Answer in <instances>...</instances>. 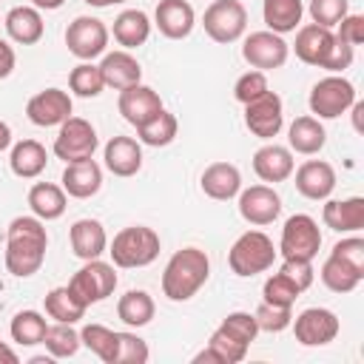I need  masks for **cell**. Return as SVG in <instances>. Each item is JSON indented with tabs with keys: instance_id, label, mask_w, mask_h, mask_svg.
<instances>
[{
	"instance_id": "13",
	"label": "cell",
	"mask_w": 364,
	"mask_h": 364,
	"mask_svg": "<svg viewBox=\"0 0 364 364\" xmlns=\"http://www.w3.org/2000/svg\"><path fill=\"white\" fill-rule=\"evenodd\" d=\"M245 125L259 139H273L284 125V105L276 91H264L262 97L250 100L245 105Z\"/></svg>"
},
{
	"instance_id": "15",
	"label": "cell",
	"mask_w": 364,
	"mask_h": 364,
	"mask_svg": "<svg viewBox=\"0 0 364 364\" xmlns=\"http://www.w3.org/2000/svg\"><path fill=\"white\" fill-rule=\"evenodd\" d=\"M239 213L245 222H250L256 228L273 225L282 213V196L270 185H250V188L239 191Z\"/></svg>"
},
{
	"instance_id": "27",
	"label": "cell",
	"mask_w": 364,
	"mask_h": 364,
	"mask_svg": "<svg viewBox=\"0 0 364 364\" xmlns=\"http://www.w3.org/2000/svg\"><path fill=\"white\" fill-rule=\"evenodd\" d=\"M3 26H6L9 40H14V43H20V46H34V43H40V40H43V31H46L43 14H40V9H34V6H14V9L6 14Z\"/></svg>"
},
{
	"instance_id": "56",
	"label": "cell",
	"mask_w": 364,
	"mask_h": 364,
	"mask_svg": "<svg viewBox=\"0 0 364 364\" xmlns=\"http://www.w3.org/2000/svg\"><path fill=\"white\" fill-rule=\"evenodd\" d=\"M82 3H88L94 9H108V6H117V3H125V0H82Z\"/></svg>"
},
{
	"instance_id": "44",
	"label": "cell",
	"mask_w": 364,
	"mask_h": 364,
	"mask_svg": "<svg viewBox=\"0 0 364 364\" xmlns=\"http://www.w3.org/2000/svg\"><path fill=\"white\" fill-rule=\"evenodd\" d=\"M253 318H256L259 333H282V330L290 327L293 313H290V307H279V304H267V301H262V304L256 307Z\"/></svg>"
},
{
	"instance_id": "16",
	"label": "cell",
	"mask_w": 364,
	"mask_h": 364,
	"mask_svg": "<svg viewBox=\"0 0 364 364\" xmlns=\"http://www.w3.org/2000/svg\"><path fill=\"white\" fill-rule=\"evenodd\" d=\"M71 97L63 88H43L37 91L28 102H26V117L40 125V128H51V125H63L71 117Z\"/></svg>"
},
{
	"instance_id": "33",
	"label": "cell",
	"mask_w": 364,
	"mask_h": 364,
	"mask_svg": "<svg viewBox=\"0 0 364 364\" xmlns=\"http://www.w3.org/2000/svg\"><path fill=\"white\" fill-rule=\"evenodd\" d=\"M245 355H247V344L230 338L225 330L216 327L210 341H208V347L202 353H196L193 361L196 364H202V361H210V364H239Z\"/></svg>"
},
{
	"instance_id": "40",
	"label": "cell",
	"mask_w": 364,
	"mask_h": 364,
	"mask_svg": "<svg viewBox=\"0 0 364 364\" xmlns=\"http://www.w3.org/2000/svg\"><path fill=\"white\" fill-rule=\"evenodd\" d=\"M43 344H46V350H48L51 358H71L82 347L80 333L71 324H63V321H54L51 327H46Z\"/></svg>"
},
{
	"instance_id": "11",
	"label": "cell",
	"mask_w": 364,
	"mask_h": 364,
	"mask_svg": "<svg viewBox=\"0 0 364 364\" xmlns=\"http://www.w3.org/2000/svg\"><path fill=\"white\" fill-rule=\"evenodd\" d=\"M287 54H290V46L284 43L282 34L276 31H253L245 37L242 43V57L250 68H259V71H273V68H282L287 63Z\"/></svg>"
},
{
	"instance_id": "46",
	"label": "cell",
	"mask_w": 364,
	"mask_h": 364,
	"mask_svg": "<svg viewBox=\"0 0 364 364\" xmlns=\"http://www.w3.org/2000/svg\"><path fill=\"white\" fill-rule=\"evenodd\" d=\"M148 344L136 333H117V361L114 364H145Z\"/></svg>"
},
{
	"instance_id": "52",
	"label": "cell",
	"mask_w": 364,
	"mask_h": 364,
	"mask_svg": "<svg viewBox=\"0 0 364 364\" xmlns=\"http://www.w3.org/2000/svg\"><path fill=\"white\" fill-rule=\"evenodd\" d=\"M350 108H353V128H355V131L361 134V131H364V125H361V114H364V102H358V100H355V102H353Z\"/></svg>"
},
{
	"instance_id": "19",
	"label": "cell",
	"mask_w": 364,
	"mask_h": 364,
	"mask_svg": "<svg viewBox=\"0 0 364 364\" xmlns=\"http://www.w3.org/2000/svg\"><path fill=\"white\" fill-rule=\"evenodd\" d=\"M154 23H156L162 37L185 40L196 26V14H193V6L188 0H159L156 11H154Z\"/></svg>"
},
{
	"instance_id": "31",
	"label": "cell",
	"mask_w": 364,
	"mask_h": 364,
	"mask_svg": "<svg viewBox=\"0 0 364 364\" xmlns=\"http://www.w3.org/2000/svg\"><path fill=\"white\" fill-rule=\"evenodd\" d=\"M9 165H11V173L14 176H20V179H37L46 171V165H48V154H46V148L37 139H20L11 148Z\"/></svg>"
},
{
	"instance_id": "23",
	"label": "cell",
	"mask_w": 364,
	"mask_h": 364,
	"mask_svg": "<svg viewBox=\"0 0 364 364\" xmlns=\"http://www.w3.org/2000/svg\"><path fill=\"white\" fill-rule=\"evenodd\" d=\"M199 185H202V193L205 196H210L216 202H228V199L239 196V191H242V173L230 162H210L202 171Z\"/></svg>"
},
{
	"instance_id": "1",
	"label": "cell",
	"mask_w": 364,
	"mask_h": 364,
	"mask_svg": "<svg viewBox=\"0 0 364 364\" xmlns=\"http://www.w3.org/2000/svg\"><path fill=\"white\" fill-rule=\"evenodd\" d=\"M48 233L43 219L37 216H17L6 233V270L17 279L34 276L46 262Z\"/></svg>"
},
{
	"instance_id": "45",
	"label": "cell",
	"mask_w": 364,
	"mask_h": 364,
	"mask_svg": "<svg viewBox=\"0 0 364 364\" xmlns=\"http://www.w3.org/2000/svg\"><path fill=\"white\" fill-rule=\"evenodd\" d=\"M307 11H310L313 23H318L324 28H333L350 14V0H310Z\"/></svg>"
},
{
	"instance_id": "48",
	"label": "cell",
	"mask_w": 364,
	"mask_h": 364,
	"mask_svg": "<svg viewBox=\"0 0 364 364\" xmlns=\"http://www.w3.org/2000/svg\"><path fill=\"white\" fill-rule=\"evenodd\" d=\"M330 253L338 256L341 262H347L350 267H355V270L364 273V239L361 236H347V239L336 242Z\"/></svg>"
},
{
	"instance_id": "50",
	"label": "cell",
	"mask_w": 364,
	"mask_h": 364,
	"mask_svg": "<svg viewBox=\"0 0 364 364\" xmlns=\"http://www.w3.org/2000/svg\"><path fill=\"white\" fill-rule=\"evenodd\" d=\"M336 37H338L341 43L353 46V48L361 46V43H364V17H361V14H347V17L338 23Z\"/></svg>"
},
{
	"instance_id": "4",
	"label": "cell",
	"mask_w": 364,
	"mask_h": 364,
	"mask_svg": "<svg viewBox=\"0 0 364 364\" xmlns=\"http://www.w3.org/2000/svg\"><path fill=\"white\" fill-rule=\"evenodd\" d=\"M276 253H279V250H276V245H273V239H270L267 233H262V230H247V233H242V236L230 245L228 264H230V270H233L236 276L250 279V276H256V273L270 270L273 262H276Z\"/></svg>"
},
{
	"instance_id": "32",
	"label": "cell",
	"mask_w": 364,
	"mask_h": 364,
	"mask_svg": "<svg viewBox=\"0 0 364 364\" xmlns=\"http://www.w3.org/2000/svg\"><path fill=\"white\" fill-rule=\"evenodd\" d=\"M301 14H304L301 0H262V17H264L267 31L290 34L299 28Z\"/></svg>"
},
{
	"instance_id": "20",
	"label": "cell",
	"mask_w": 364,
	"mask_h": 364,
	"mask_svg": "<svg viewBox=\"0 0 364 364\" xmlns=\"http://www.w3.org/2000/svg\"><path fill=\"white\" fill-rule=\"evenodd\" d=\"M293 168H296L293 151L284 148V145L267 142V145H262V148L253 154V171H256V176H259L262 182H270V185L284 182V179L293 176Z\"/></svg>"
},
{
	"instance_id": "25",
	"label": "cell",
	"mask_w": 364,
	"mask_h": 364,
	"mask_svg": "<svg viewBox=\"0 0 364 364\" xmlns=\"http://www.w3.org/2000/svg\"><path fill=\"white\" fill-rule=\"evenodd\" d=\"M100 71H102V80H105V88H114V91H122L128 85H136L142 82V65L136 63V57L125 48L119 51H108L100 63Z\"/></svg>"
},
{
	"instance_id": "21",
	"label": "cell",
	"mask_w": 364,
	"mask_h": 364,
	"mask_svg": "<svg viewBox=\"0 0 364 364\" xmlns=\"http://www.w3.org/2000/svg\"><path fill=\"white\" fill-rule=\"evenodd\" d=\"M102 159L114 176L128 179V176L139 173V168H142V145L134 136H111L105 142Z\"/></svg>"
},
{
	"instance_id": "10",
	"label": "cell",
	"mask_w": 364,
	"mask_h": 364,
	"mask_svg": "<svg viewBox=\"0 0 364 364\" xmlns=\"http://www.w3.org/2000/svg\"><path fill=\"white\" fill-rule=\"evenodd\" d=\"M65 46L68 51L85 63V60H94L100 54H105V46H108V26L100 20V17H91V14H80L68 23L65 28Z\"/></svg>"
},
{
	"instance_id": "47",
	"label": "cell",
	"mask_w": 364,
	"mask_h": 364,
	"mask_svg": "<svg viewBox=\"0 0 364 364\" xmlns=\"http://www.w3.org/2000/svg\"><path fill=\"white\" fill-rule=\"evenodd\" d=\"M264 91H267V77H264V71H259V68L245 71V74L236 80V85H233V97H236L242 105H247L250 100L262 97Z\"/></svg>"
},
{
	"instance_id": "51",
	"label": "cell",
	"mask_w": 364,
	"mask_h": 364,
	"mask_svg": "<svg viewBox=\"0 0 364 364\" xmlns=\"http://www.w3.org/2000/svg\"><path fill=\"white\" fill-rule=\"evenodd\" d=\"M14 63H17L14 48L9 46V40H3V37H0V80H6V77L14 71Z\"/></svg>"
},
{
	"instance_id": "41",
	"label": "cell",
	"mask_w": 364,
	"mask_h": 364,
	"mask_svg": "<svg viewBox=\"0 0 364 364\" xmlns=\"http://www.w3.org/2000/svg\"><path fill=\"white\" fill-rule=\"evenodd\" d=\"M68 88H71L77 97H85V100H88V97H100L102 88H105V80H102L100 65H94L91 60L74 65L71 74H68Z\"/></svg>"
},
{
	"instance_id": "42",
	"label": "cell",
	"mask_w": 364,
	"mask_h": 364,
	"mask_svg": "<svg viewBox=\"0 0 364 364\" xmlns=\"http://www.w3.org/2000/svg\"><path fill=\"white\" fill-rule=\"evenodd\" d=\"M299 296H301V290H299L287 276H282V273L267 276V279H264V284H262V301H267V304L293 307Z\"/></svg>"
},
{
	"instance_id": "5",
	"label": "cell",
	"mask_w": 364,
	"mask_h": 364,
	"mask_svg": "<svg viewBox=\"0 0 364 364\" xmlns=\"http://www.w3.org/2000/svg\"><path fill=\"white\" fill-rule=\"evenodd\" d=\"M71 290V296L82 304V307H91L102 299H108L114 290H117V273H114V264L102 262V259H88L65 284Z\"/></svg>"
},
{
	"instance_id": "35",
	"label": "cell",
	"mask_w": 364,
	"mask_h": 364,
	"mask_svg": "<svg viewBox=\"0 0 364 364\" xmlns=\"http://www.w3.org/2000/svg\"><path fill=\"white\" fill-rule=\"evenodd\" d=\"M318 276H321L324 287H327V290H333V293H350V290H355V287H358V282L364 279V273H361V270L350 267L347 262H341V259H338V256H333V253L324 259V264H321Z\"/></svg>"
},
{
	"instance_id": "17",
	"label": "cell",
	"mask_w": 364,
	"mask_h": 364,
	"mask_svg": "<svg viewBox=\"0 0 364 364\" xmlns=\"http://www.w3.org/2000/svg\"><path fill=\"white\" fill-rule=\"evenodd\" d=\"M117 108H119V114H122L125 122H131L134 128H139V125H145L148 119H154L162 111V100H159V94L151 85L136 82V85H128V88L119 91Z\"/></svg>"
},
{
	"instance_id": "9",
	"label": "cell",
	"mask_w": 364,
	"mask_h": 364,
	"mask_svg": "<svg viewBox=\"0 0 364 364\" xmlns=\"http://www.w3.org/2000/svg\"><path fill=\"white\" fill-rule=\"evenodd\" d=\"M97 145H100V139H97L94 125L88 119H82V117H68L57 131L54 156L63 159L65 165L68 162H80V159H91Z\"/></svg>"
},
{
	"instance_id": "36",
	"label": "cell",
	"mask_w": 364,
	"mask_h": 364,
	"mask_svg": "<svg viewBox=\"0 0 364 364\" xmlns=\"http://www.w3.org/2000/svg\"><path fill=\"white\" fill-rule=\"evenodd\" d=\"M176 131H179L176 117H173L171 111H165V108H162L154 119H148L145 125H139V128H136V136H139V142H142V145L165 148V145H171V142L176 139Z\"/></svg>"
},
{
	"instance_id": "34",
	"label": "cell",
	"mask_w": 364,
	"mask_h": 364,
	"mask_svg": "<svg viewBox=\"0 0 364 364\" xmlns=\"http://www.w3.org/2000/svg\"><path fill=\"white\" fill-rule=\"evenodd\" d=\"M154 313H156V304H154L151 293H145V290H128L117 301V316L128 327H145L154 318Z\"/></svg>"
},
{
	"instance_id": "12",
	"label": "cell",
	"mask_w": 364,
	"mask_h": 364,
	"mask_svg": "<svg viewBox=\"0 0 364 364\" xmlns=\"http://www.w3.org/2000/svg\"><path fill=\"white\" fill-rule=\"evenodd\" d=\"M293 336L301 347H324L338 336V316L327 307H307L293 321Z\"/></svg>"
},
{
	"instance_id": "14",
	"label": "cell",
	"mask_w": 364,
	"mask_h": 364,
	"mask_svg": "<svg viewBox=\"0 0 364 364\" xmlns=\"http://www.w3.org/2000/svg\"><path fill=\"white\" fill-rule=\"evenodd\" d=\"M333 48H336V34H333V28H324V26H318V23L299 26L293 51H296V57H299L304 65L327 68Z\"/></svg>"
},
{
	"instance_id": "30",
	"label": "cell",
	"mask_w": 364,
	"mask_h": 364,
	"mask_svg": "<svg viewBox=\"0 0 364 364\" xmlns=\"http://www.w3.org/2000/svg\"><path fill=\"white\" fill-rule=\"evenodd\" d=\"M65 196H68V193L63 191V185L37 182V185H31V191H28V208H31V213H34L37 219L51 222V219H60V216L65 213V205H68Z\"/></svg>"
},
{
	"instance_id": "18",
	"label": "cell",
	"mask_w": 364,
	"mask_h": 364,
	"mask_svg": "<svg viewBox=\"0 0 364 364\" xmlns=\"http://www.w3.org/2000/svg\"><path fill=\"white\" fill-rule=\"evenodd\" d=\"M296 191L304 199L324 202L336 191V171L324 159H307L296 168Z\"/></svg>"
},
{
	"instance_id": "6",
	"label": "cell",
	"mask_w": 364,
	"mask_h": 364,
	"mask_svg": "<svg viewBox=\"0 0 364 364\" xmlns=\"http://www.w3.org/2000/svg\"><path fill=\"white\" fill-rule=\"evenodd\" d=\"M202 26L213 43H236L247 28V9L242 6V0H210Z\"/></svg>"
},
{
	"instance_id": "2",
	"label": "cell",
	"mask_w": 364,
	"mask_h": 364,
	"mask_svg": "<svg viewBox=\"0 0 364 364\" xmlns=\"http://www.w3.org/2000/svg\"><path fill=\"white\" fill-rule=\"evenodd\" d=\"M210 276V259L202 247L176 250L162 270V293L171 301H188L199 293V287Z\"/></svg>"
},
{
	"instance_id": "3",
	"label": "cell",
	"mask_w": 364,
	"mask_h": 364,
	"mask_svg": "<svg viewBox=\"0 0 364 364\" xmlns=\"http://www.w3.org/2000/svg\"><path fill=\"white\" fill-rule=\"evenodd\" d=\"M159 233L154 228H145V225H131V228H122L114 242L108 245V253H111V262L114 267H145L151 264L156 256H159Z\"/></svg>"
},
{
	"instance_id": "7",
	"label": "cell",
	"mask_w": 364,
	"mask_h": 364,
	"mask_svg": "<svg viewBox=\"0 0 364 364\" xmlns=\"http://www.w3.org/2000/svg\"><path fill=\"white\" fill-rule=\"evenodd\" d=\"M318 247H321V230H318L316 219L307 213H293L282 228V239H279L276 250L282 253V259L313 262L318 256Z\"/></svg>"
},
{
	"instance_id": "26",
	"label": "cell",
	"mask_w": 364,
	"mask_h": 364,
	"mask_svg": "<svg viewBox=\"0 0 364 364\" xmlns=\"http://www.w3.org/2000/svg\"><path fill=\"white\" fill-rule=\"evenodd\" d=\"M63 191L74 199H88L94 193H100L102 188V168L91 159H80V162H68L63 171Z\"/></svg>"
},
{
	"instance_id": "55",
	"label": "cell",
	"mask_w": 364,
	"mask_h": 364,
	"mask_svg": "<svg viewBox=\"0 0 364 364\" xmlns=\"http://www.w3.org/2000/svg\"><path fill=\"white\" fill-rule=\"evenodd\" d=\"M65 0H31V6L34 9H46V11H54V9H60Z\"/></svg>"
},
{
	"instance_id": "8",
	"label": "cell",
	"mask_w": 364,
	"mask_h": 364,
	"mask_svg": "<svg viewBox=\"0 0 364 364\" xmlns=\"http://www.w3.org/2000/svg\"><path fill=\"white\" fill-rule=\"evenodd\" d=\"M307 102H310V111L316 114V119H336V117L347 114L350 105L355 102V88L341 74H330L310 88Z\"/></svg>"
},
{
	"instance_id": "24",
	"label": "cell",
	"mask_w": 364,
	"mask_h": 364,
	"mask_svg": "<svg viewBox=\"0 0 364 364\" xmlns=\"http://www.w3.org/2000/svg\"><path fill=\"white\" fill-rule=\"evenodd\" d=\"M68 242H71V253L82 262L100 259L108 250V236L100 219H77L68 230Z\"/></svg>"
},
{
	"instance_id": "28",
	"label": "cell",
	"mask_w": 364,
	"mask_h": 364,
	"mask_svg": "<svg viewBox=\"0 0 364 364\" xmlns=\"http://www.w3.org/2000/svg\"><path fill=\"white\" fill-rule=\"evenodd\" d=\"M111 34H114V40H117L125 51L139 48V46H145V40L151 37V20H148V14H145L142 9H125V11L117 14Z\"/></svg>"
},
{
	"instance_id": "29",
	"label": "cell",
	"mask_w": 364,
	"mask_h": 364,
	"mask_svg": "<svg viewBox=\"0 0 364 364\" xmlns=\"http://www.w3.org/2000/svg\"><path fill=\"white\" fill-rule=\"evenodd\" d=\"M287 142H290V151L313 156V154H318L324 148L327 131L316 117H296L290 122V128H287Z\"/></svg>"
},
{
	"instance_id": "53",
	"label": "cell",
	"mask_w": 364,
	"mask_h": 364,
	"mask_svg": "<svg viewBox=\"0 0 364 364\" xmlns=\"http://www.w3.org/2000/svg\"><path fill=\"white\" fill-rule=\"evenodd\" d=\"M9 145H11V128H9V122L0 119V151H6Z\"/></svg>"
},
{
	"instance_id": "54",
	"label": "cell",
	"mask_w": 364,
	"mask_h": 364,
	"mask_svg": "<svg viewBox=\"0 0 364 364\" xmlns=\"http://www.w3.org/2000/svg\"><path fill=\"white\" fill-rule=\"evenodd\" d=\"M0 361H9V364H17L20 358H17V353H14V350H11L9 344H3V341H0Z\"/></svg>"
},
{
	"instance_id": "39",
	"label": "cell",
	"mask_w": 364,
	"mask_h": 364,
	"mask_svg": "<svg viewBox=\"0 0 364 364\" xmlns=\"http://www.w3.org/2000/svg\"><path fill=\"white\" fill-rule=\"evenodd\" d=\"M88 307H82L68 287H54L46 293V313L54 318V321H63V324H77L82 316H85Z\"/></svg>"
},
{
	"instance_id": "37",
	"label": "cell",
	"mask_w": 364,
	"mask_h": 364,
	"mask_svg": "<svg viewBox=\"0 0 364 364\" xmlns=\"http://www.w3.org/2000/svg\"><path fill=\"white\" fill-rule=\"evenodd\" d=\"M46 318L43 313L37 310H20L11 324H9V333L11 338L20 344V347H34V344H43V336H46Z\"/></svg>"
},
{
	"instance_id": "22",
	"label": "cell",
	"mask_w": 364,
	"mask_h": 364,
	"mask_svg": "<svg viewBox=\"0 0 364 364\" xmlns=\"http://www.w3.org/2000/svg\"><path fill=\"white\" fill-rule=\"evenodd\" d=\"M321 222L336 233H358L364 228V199H324Z\"/></svg>"
},
{
	"instance_id": "38",
	"label": "cell",
	"mask_w": 364,
	"mask_h": 364,
	"mask_svg": "<svg viewBox=\"0 0 364 364\" xmlns=\"http://www.w3.org/2000/svg\"><path fill=\"white\" fill-rule=\"evenodd\" d=\"M80 341H82L100 361H105V364H114V361H117V333H114L111 327L91 321V324H85V327L80 330Z\"/></svg>"
},
{
	"instance_id": "43",
	"label": "cell",
	"mask_w": 364,
	"mask_h": 364,
	"mask_svg": "<svg viewBox=\"0 0 364 364\" xmlns=\"http://www.w3.org/2000/svg\"><path fill=\"white\" fill-rule=\"evenodd\" d=\"M219 330H225L230 338H236V341H242V344H247V347H250V344L256 341V336H259V327H256L253 313H245V310L228 313V316L222 318Z\"/></svg>"
},
{
	"instance_id": "49",
	"label": "cell",
	"mask_w": 364,
	"mask_h": 364,
	"mask_svg": "<svg viewBox=\"0 0 364 364\" xmlns=\"http://www.w3.org/2000/svg\"><path fill=\"white\" fill-rule=\"evenodd\" d=\"M279 273L282 276H287L301 293L313 284V279H316V273H313V264L307 262V259H284L282 262V267H279Z\"/></svg>"
}]
</instances>
